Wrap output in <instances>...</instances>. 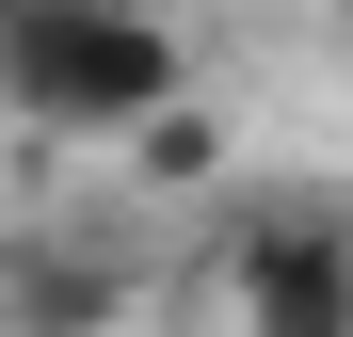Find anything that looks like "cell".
<instances>
[{
    "instance_id": "obj_1",
    "label": "cell",
    "mask_w": 353,
    "mask_h": 337,
    "mask_svg": "<svg viewBox=\"0 0 353 337\" xmlns=\"http://www.w3.org/2000/svg\"><path fill=\"white\" fill-rule=\"evenodd\" d=\"M176 96H193V32L161 0H17L0 17V112L48 145H129Z\"/></svg>"
},
{
    "instance_id": "obj_2",
    "label": "cell",
    "mask_w": 353,
    "mask_h": 337,
    "mask_svg": "<svg viewBox=\"0 0 353 337\" xmlns=\"http://www.w3.org/2000/svg\"><path fill=\"white\" fill-rule=\"evenodd\" d=\"M176 273H193L209 337H353V209L321 193H241Z\"/></svg>"
},
{
    "instance_id": "obj_3",
    "label": "cell",
    "mask_w": 353,
    "mask_h": 337,
    "mask_svg": "<svg viewBox=\"0 0 353 337\" xmlns=\"http://www.w3.org/2000/svg\"><path fill=\"white\" fill-rule=\"evenodd\" d=\"M129 321H145L129 225H32V241H0V337H129Z\"/></svg>"
},
{
    "instance_id": "obj_4",
    "label": "cell",
    "mask_w": 353,
    "mask_h": 337,
    "mask_svg": "<svg viewBox=\"0 0 353 337\" xmlns=\"http://www.w3.org/2000/svg\"><path fill=\"white\" fill-rule=\"evenodd\" d=\"M129 177H145V193H209V177H225V112H209V96L145 112V129H129Z\"/></svg>"
},
{
    "instance_id": "obj_5",
    "label": "cell",
    "mask_w": 353,
    "mask_h": 337,
    "mask_svg": "<svg viewBox=\"0 0 353 337\" xmlns=\"http://www.w3.org/2000/svg\"><path fill=\"white\" fill-rule=\"evenodd\" d=\"M0 17H17V0H0Z\"/></svg>"
}]
</instances>
